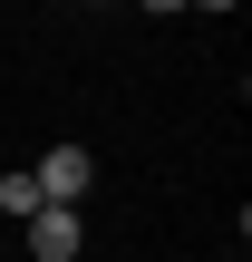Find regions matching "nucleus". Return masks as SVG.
<instances>
[{
	"instance_id": "obj_5",
	"label": "nucleus",
	"mask_w": 252,
	"mask_h": 262,
	"mask_svg": "<svg viewBox=\"0 0 252 262\" xmlns=\"http://www.w3.org/2000/svg\"><path fill=\"white\" fill-rule=\"evenodd\" d=\"M146 10H185V0H146Z\"/></svg>"
},
{
	"instance_id": "obj_3",
	"label": "nucleus",
	"mask_w": 252,
	"mask_h": 262,
	"mask_svg": "<svg viewBox=\"0 0 252 262\" xmlns=\"http://www.w3.org/2000/svg\"><path fill=\"white\" fill-rule=\"evenodd\" d=\"M0 214H10V224H29V214H39V175H29V165H10V175H0Z\"/></svg>"
},
{
	"instance_id": "obj_2",
	"label": "nucleus",
	"mask_w": 252,
	"mask_h": 262,
	"mask_svg": "<svg viewBox=\"0 0 252 262\" xmlns=\"http://www.w3.org/2000/svg\"><path fill=\"white\" fill-rule=\"evenodd\" d=\"M78 243H87V233H78V204H39V214H29V253L39 262H78Z\"/></svg>"
},
{
	"instance_id": "obj_4",
	"label": "nucleus",
	"mask_w": 252,
	"mask_h": 262,
	"mask_svg": "<svg viewBox=\"0 0 252 262\" xmlns=\"http://www.w3.org/2000/svg\"><path fill=\"white\" fill-rule=\"evenodd\" d=\"M185 10H233V0H185Z\"/></svg>"
},
{
	"instance_id": "obj_1",
	"label": "nucleus",
	"mask_w": 252,
	"mask_h": 262,
	"mask_svg": "<svg viewBox=\"0 0 252 262\" xmlns=\"http://www.w3.org/2000/svg\"><path fill=\"white\" fill-rule=\"evenodd\" d=\"M29 175H39V204H78V194H87V175H97V156H78V146H49Z\"/></svg>"
}]
</instances>
